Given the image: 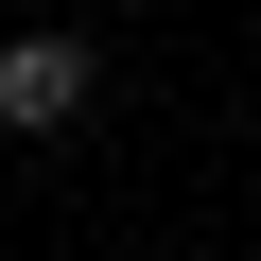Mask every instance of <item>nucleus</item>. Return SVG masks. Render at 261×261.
<instances>
[{"instance_id": "f257e3e1", "label": "nucleus", "mask_w": 261, "mask_h": 261, "mask_svg": "<svg viewBox=\"0 0 261 261\" xmlns=\"http://www.w3.org/2000/svg\"><path fill=\"white\" fill-rule=\"evenodd\" d=\"M87 105H105V53L87 35H0V122H18V140H53Z\"/></svg>"}]
</instances>
